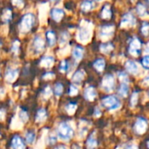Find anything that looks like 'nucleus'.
Here are the masks:
<instances>
[{
  "label": "nucleus",
  "instance_id": "1",
  "mask_svg": "<svg viewBox=\"0 0 149 149\" xmlns=\"http://www.w3.org/2000/svg\"><path fill=\"white\" fill-rule=\"evenodd\" d=\"M92 31H93V24L82 20L80 24V28L79 29V32L77 35V39L82 44H87L92 38Z\"/></svg>",
  "mask_w": 149,
  "mask_h": 149
},
{
  "label": "nucleus",
  "instance_id": "2",
  "mask_svg": "<svg viewBox=\"0 0 149 149\" xmlns=\"http://www.w3.org/2000/svg\"><path fill=\"white\" fill-rule=\"evenodd\" d=\"M58 136L63 141H69L73 136V129L67 122H63L58 128Z\"/></svg>",
  "mask_w": 149,
  "mask_h": 149
},
{
  "label": "nucleus",
  "instance_id": "3",
  "mask_svg": "<svg viewBox=\"0 0 149 149\" xmlns=\"http://www.w3.org/2000/svg\"><path fill=\"white\" fill-rule=\"evenodd\" d=\"M34 22H35V17H34L33 14H31V13L25 14L22 17V20H21L20 25H19L21 32L26 33V32L30 31L31 27L34 24Z\"/></svg>",
  "mask_w": 149,
  "mask_h": 149
},
{
  "label": "nucleus",
  "instance_id": "4",
  "mask_svg": "<svg viewBox=\"0 0 149 149\" xmlns=\"http://www.w3.org/2000/svg\"><path fill=\"white\" fill-rule=\"evenodd\" d=\"M102 105L107 110L113 111L120 107V102L119 99L115 96H107L102 100Z\"/></svg>",
  "mask_w": 149,
  "mask_h": 149
},
{
  "label": "nucleus",
  "instance_id": "5",
  "mask_svg": "<svg viewBox=\"0 0 149 149\" xmlns=\"http://www.w3.org/2000/svg\"><path fill=\"white\" fill-rule=\"evenodd\" d=\"M115 86V79L114 77L111 74H107L104 77L102 83H101V87L103 88L104 91L110 93L114 89Z\"/></svg>",
  "mask_w": 149,
  "mask_h": 149
},
{
  "label": "nucleus",
  "instance_id": "6",
  "mask_svg": "<svg viewBox=\"0 0 149 149\" xmlns=\"http://www.w3.org/2000/svg\"><path fill=\"white\" fill-rule=\"evenodd\" d=\"M141 43L140 39L137 38H134L129 45V53L131 55L136 57V56L140 55V53L141 52Z\"/></svg>",
  "mask_w": 149,
  "mask_h": 149
},
{
  "label": "nucleus",
  "instance_id": "7",
  "mask_svg": "<svg viewBox=\"0 0 149 149\" xmlns=\"http://www.w3.org/2000/svg\"><path fill=\"white\" fill-rule=\"evenodd\" d=\"M136 24V18L132 13H127L123 16L121 22H120V27H132Z\"/></svg>",
  "mask_w": 149,
  "mask_h": 149
},
{
  "label": "nucleus",
  "instance_id": "8",
  "mask_svg": "<svg viewBox=\"0 0 149 149\" xmlns=\"http://www.w3.org/2000/svg\"><path fill=\"white\" fill-rule=\"evenodd\" d=\"M113 32H114V27L113 26H112V25L103 26L100 30V38L103 41L107 40L113 36Z\"/></svg>",
  "mask_w": 149,
  "mask_h": 149
},
{
  "label": "nucleus",
  "instance_id": "9",
  "mask_svg": "<svg viewBox=\"0 0 149 149\" xmlns=\"http://www.w3.org/2000/svg\"><path fill=\"white\" fill-rule=\"evenodd\" d=\"M148 128V121L144 118H139L134 125V131L138 134H143Z\"/></svg>",
  "mask_w": 149,
  "mask_h": 149
},
{
  "label": "nucleus",
  "instance_id": "10",
  "mask_svg": "<svg viewBox=\"0 0 149 149\" xmlns=\"http://www.w3.org/2000/svg\"><path fill=\"white\" fill-rule=\"evenodd\" d=\"M33 47L37 53H40L45 49V40L40 36H36L33 39Z\"/></svg>",
  "mask_w": 149,
  "mask_h": 149
},
{
  "label": "nucleus",
  "instance_id": "11",
  "mask_svg": "<svg viewBox=\"0 0 149 149\" xmlns=\"http://www.w3.org/2000/svg\"><path fill=\"white\" fill-rule=\"evenodd\" d=\"M126 69L127 70L128 72H130L131 74H134V75L138 74L140 72V68H139L138 64L135 63L134 61H132V60H128L126 63Z\"/></svg>",
  "mask_w": 149,
  "mask_h": 149
},
{
  "label": "nucleus",
  "instance_id": "12",
  "mask_svg": "<svg viewBox=\"0 0 149 149\" xmlns=\"http://www.w3.org/2000/svg\"><path fill=\"white\" fill-rule=\"evenodd\" d=\"M18 72H19L18 69H12V68L9 69L5 73V79L10 83L14 82L18 76Z\"/></svg>",
  "mask_w": 149,
  "mask_h": 149
},
{
  "label": "nucleus",
  "instance_id": "13",
  "mask_svg": "<svg viewBox=\"0 0 149 149\" xmlns=\"http://www.w3.org/2000/svg\"><path fill=\"white\" fill-rule=\"evenodd\" d=\"M64 10L61 8H53L51 10V17H52L53 20L58 22L62 19V17H64Z\"/></svg>",
  "mask_w": 149,
  "mask_h": 149
},
{
  "label": "nucleus",
  "instance_id": "14",
  "mask_svg": "<svg viewBox=\"0 0 149 149\" xmlns=\"http://www.w3.org/2000/svg\"><path fill=\"white\" fill-rule=\"evenodd\" d=\"M84 96H85L86 100H87L89 101H93L97 97V92L93 86H88L85 90Z\"/></svg>",
  "mask_w": 149,
  "mask_h": 149
},
{
  "label": "nucleus",
  "instance_id": "15",
  "mask_svg": "<svg viewBox=\"0 0 149 149\" xmlns=\"http://www.w3.org/2000/svg\"><path fill=\"white\" fill-rule=\"evenodd\" d=\"M12 149H25V144L19 136H14L11 141Z\"/></svg>",
  "mask_w": 149,
  "mask_h": 149
},
{
  "label": "nucleus",
  "instance_id": "16",
  "mask_svg": "<svg viewBox=\"0 0 149 149\" xmlns=\"http://www.w3.org/2000/svg\"><path fill=\"white\" fill-rule=\"evenodd\" d=\"M53 64H54V58L52 56H45L40 61L41 66L45 67V68L52 67Z\"/></svg>",
  "mask_w": 149,
  "mask_h": 149
},
{
  "label": "nucleus",
  "instance_id": "17",
  "mask_svg": "<svg viewBox=\"0 0 149 149\" xmlns=\"http://www.w3.org/2000/svg\"><path fill=\"white\" fill-rule=\"evenodd\" d=\"M48 7H49V5L47 3H44L39 6V19H40L41 23H44V21L46 18Z\"/></svg>",
  "mask_w": 149,
  "mask_h": 149
},
{
  "label": "nucleus",
  "instance_id": "18",
  "mask_svg": "<svg viewBox=\"0 0 149 149\" xmlns=\"http://www.w3.org/2000/svg\"><path fill=\"white\" fill-rule=\"evenodd\" d=\"M84 55V49L81 46H76L72 50V57L76 61H79L82 59Z\"/></svg>",
  "mask_w": 149,
  "mask_h": 149
},
{
  "label": "nucleus",
  "instance_id": "19",
  "mask_svg": "<svg viewBox=\"0 0 149 149\" xmlns=\"http://www.w3.org/2000/svg\"><path fill=\"white\" fill-rule=\"evenodd\" d=\"M94 8V2L93 0H84L80 5V9L84 12H87L92 10Z\"/></svg>",
  "mask_w": 149,
  "mask_h": 149
},
{
  "label": "nucleus",
  "instance_id": "20",
  "mask_svg": "<svg viewBox=\"0 0 149 149\" xmlns=\"http://www.w3.org/2000/svg\"><path fill=\"white\" fill-rule=\"evenodd\" d=\"M46 39H47V42H48V44H49V45L51 47H52V46H54L56 45L57 38H56L55 33L52 31H48L46 32Z\"/></svg>",
  "mask_w": 149,
  "mask_h": 149
},
{
  "label": "nucleus",
  "instance_id": "21",
  "mask_svg": "<svg viewBox=\"0 0 149 149\" xmlns=\"http://www.w3.org/2000/svg\"><path fill=\"white\" fill-rule=\"evenodd\" d=\"M84 77H85V72H84V71H83V70H79V71H77V72L73 74L72 79V81H73L74 83L79 84V83H81L82 80L84 79Z\"/></svg>",
  "mask_w": 149,
  "mask_h": 149
},
{
  "label": "nucleus",
  "instance_id": "22",
  "mask_svg": "<svg viewBox=\"0 0 149 149\" xmlns=\"http://www.w3.org/2000/svg\"><path fill=\"white\" fill-rule=\"evenodd\" d=\"M46 117H47V113H46V111L45 109L44 108H41L38 111L37 113V115H36V121L37 122H43L44 120H46Z\"/></svg>",
  "mask_w": 149,
  "mask_h": 149
},
{
  "label": "nucleus",
  "instance_id": "23",
  "mask_svg": "<svg viewBox=\"0 0 149 149\" xmlns=\"http://www.w3.org/2000/svg\"><path fill=\"white\" fill-rule=\"evenodd\" d=\"M136 10H137V13L139 14L140 17H143V18L148 17V13L147 8H146L142 3H139V4L137 5Z\"/></svg>",
  "mask_w": 149,
  "mask_h": 149
},
{
  "label": "nucleus",
  "instance_id": "24",
  "mask_svg": "<svg viewBox=\"0 0 149 149\" xmlns=\"http://www.w3.org/2000/svg\"><path fill=\"white\" fill-rule=\"evenodd\" d=\"M105 65H106V64H105V60H104L103 58H99V59H97V60L93 63L94 68H95L98 72H100L104 71Z\"/></svg>",
  "mask_w": 149,
  "mask_h": 149
},
{
  "label": "nucleus",
  "instance_id": "25",
  "mask_svg": "<svg viewBox=\"0 0 149 149\" xmlns=\"http://www.w3.org/2000/svg\"><path fill=\"white\" fill-rule=\"evenodd\" d=\"M100 16L102 18H105V19H109L112 17V11H111V8L109 5L104 6V8L102 9Z\"/></svg>",
  "mask_w": 149,
  "mask_h": 149
},
{
  "label": "nucleus",
  "instance_id": "26",
  "mask_svg": "<svg viewBox=\"0 0 149 149\" xmlns=\"http://www.w3.org/2000/svg\"><path fill=\"white\" fill-rule=\"evenodd\" d=\"M100 51L105 54H108L113 49V45L111 43H103L100 45Z\"/></svg>",
  "mask_w": 149,
  "mask_h": 149
},
{
  "label": "nucleus",
  "instance_id": "27",
  "mask_svg": "<svg viewBox=\"0 0 149 149\" xmlns=\"http://www.w3.org/2000/svg\"><path fill=\"white\" fill-rule=\"evenodd\" d=\"M128 91H129L128 85H127V83H122L121 86H120V89H119V94H120L121 97L125 98V97L127 96Z\"/></svg>",
  "mask_w": 149,
  "mask_h": 149
},
{
  "label": "nucleus",
  "instance_id": "28",
  "mask_svg": "<svg viewBox=\"0 0 149 149\" xmlns=\"http://www.w3.org/2000/svg\"><path fill=\"white\" fill-rule=\"evenodd\" d=\"M12 18V14H11V10L10 9H5L3 11L2 14V20L5 23L10 22Z\"/></svg>",
  "mask_w": 149,
  "mask_h": 149
},
{
  "label": "nucleus",
  "instance_id": "29",
  "mask_svg": "<svg viewBox=\"0 0 149 149\" xmlns=\"http://www.w3.org/2000/svg\"><path fill=\"white\" fill-rule=\"evenodd\" d=\"M35 138H36V134L32 130H30L25 134V141L28 144H32L35 141Z\"/></svg>",
  "mask_w": 149,
  "mask_h": 149
},
{
  "label": "nucleus",
  "instance_id": "30",
  "mask_svg": "<svg viewBox=\"0 0 149 149\" xmlns=\"http://www.w3.org/2000/svg\"><path fill=\"white\" fill-rule=\"evenodd\" d=\"M88 148L93 149L97 146V140L95 139V137H93V135H91L88 140H87V143H86Z\"/></svg>",
  "mask_w": 149,
  "mask_h": 149
},
{
  "label": "nucleus",
  "instance_id": "31",
  "mask_svg": "<svg viewBox=\"0 0 149 149\" xmlns=\"http://www.w3.org/2000/svg\"><path fill=\"white\" fill-rule=\"evenodd\" d=\"M54 93L57 97L60 96L63 93V86L61 83H57L54 87Z\"/></svg>",
  "mask_w": 149,
  "mask_h": 149
},
{
  "label": "nucleus",
  "instance_id": "32",
  "mask_svg": "<svg viewBox=\"0 0 149 149\" xmlns=\"http://www.w3.org/2000/svg\"><path fill=\"white\" fill-rule=\"evenodd\" d=\"M76 109H77V105H76V104H73V103H71V104H69V105H67V106L65 107L66 112H67L69 114H71V115L73 114V113H75Z\"/></svg>",
  "mask_w": 149,
  "mask_h": 149
},
{
  "label": "nucleus",
  "instance_id": "33",
  "mask_svg": "<svg viewBox=\"0 0 149 149\" xmlns=\"http://www.w3.org/2000/svg\"><path fill=\"white\" fill-rule=\"evenodd\" d=\"M69 39V35L66 32H63L60 35V45H65Z\"/></svg>",
  "mask_w": 149,
  "mask_h": 149
},
{
  "label": "nucleus",
  "instance_id": "34",
  "mask_svg": "<svg viewBox=\"0 0 149 149\" xmlns=\"http://www.w3.org/2000/svg\"><path fill=\"white\" fill-rule=\"evenodd\" d=\"M119 79H120V80L122 82V83H128V81H129V79H128V77H127V75L125 73V72H119Z\"/></svg>",
  "mask_w": 149,
  "mask_h": 149
},
{
  "label": "nucleus",
  "instance_id": "35",
  "mask_svg": "<svg viewBox=\"0 0 149 149\" xmlns=\"http://www.w3.org/2000/svg\"><path fill=\"white\" fill-rule=\"evenodd\" d=\"M60 71L62 72H65L68 69H69V64L66 61H62L60 64V67H59Z\"/></svg>",
  "mask_w": 149,
  "mask_h": 149
},
{
  "label": "nucleus",
  "instance_id": "36",
  "mask_svg": "<svg viewBox=\"0 0 149 149\" xmlns=\"http://www.w3.org/2000/svg\"><path fill=\"white\" fill-rule=\"evenodd\" d=\"M11 51L15 53V54H17L18 52H19V42L17 40V41H14L13 45H12V47H11Z\"/></svg>",
  "mask_w": 149,
  "mask_h": 149
},
{
  "label": "nucleus",
  "instance_id": "37",
  "mask_svg": "<svg viewBox=\"0 0 149 149\" xmlns=\"http://www.w3.org/2000/svg\"><path fill=\"white\" fill-rule=\"evenodd\" d=\"M148 24L147 22H144V24H142V27H141V32H142L145 36H148Z\"/></svg>",
  "mask_w": 149,
  "mask_h": 149
},
{
  "label": "nucleus",
  "instance_id": "38",
  "mask_svg": "<svg viewBox=\"0 0 149 149\" xmlns=\"http://www.w3.org/2000/svg\"><path fill=\"white\" fill-rule=\"evenodd\" d=\"M138 101V93H134L131 98V105L132 107H134L137 104Z\"/></svg>",
  "mask_w": 149,
  "mask_h": 149
},
{
  "label": "nucleus",
  "instance_id": "39",
  "mask_svg": "<svg viewBox=\"0 0 149 149\" xmlns=\"http://www.w3.org/2000/svg\"><path fill=\"white\" fill-rule=\"evenodd\" d=\"M69 94H70L71 96H75V95H77V94H78V88H77L75 86L72 85V86H70Z\"/></svg>",
  "mask_w": 149,
  "mask_h": 149
},
{
  "label": "nucleus",
  "instance_id": "40",
  "mask_svg": "<svg viewBox=\"0 0 149 149\" xmlns=\"http://www.w3.org/2000/svg\"><path fill=\"white\" fill-rule=\"evenodd\" d=\"M19 117H20L21 120H22L24 123H25V122L27 121V120H28V115H27V113H26L24 111H21V112H20Z\"/></svg>",
  "mask_w": 149,
  "mask_h": 149
},
{
  "label": "nucleus",
  "instance_id": "41",
  "mask_svg": "<svg viewBox=\"0 0 149 149\" xmlns=\"http://www.w3.org/2000/svg\"><path fill=\"white\" fill-rule=\"evenodd\" d=\"M142 65L146 68V69H148L149 66V57L148 55H146L143 58H142Z\"/></svg>",
  "mask_w": 149,
  "mask_h": 149
},
{
  "label": "nucleus",
  "instance_id": "42",
  "mask_svg": "<svg viewBox=\"0 0 149 149\" xmlns=\"http://www.w3.org/2000/svg\"><path fill=\"white\" fill-rule=\"evenodd\" d=\"M12 3L16 6H18V7H22L24 5V1L23 0H11Z\"/></svg>",
  "mask_w": 149,
  "mask_h": 149
},
{
  "label": "nucleus",
  "instance_id": "43",
  "mask_svg": "<svg viewBox=\"0 0 149 149\" xmlns=\"http://www.w3.org/2000/svg\"><path fill=\"white\" fill-rule=\"evenodd\" d=\"M51 94H52V90H51V88H50L49 86H47V87L45 89L44 95H45V98H49V97L51 96Z\"/></svg>",
  "mask_w": 149,
  "mask_h": 149
},
{
  "label": "nucleus",
  "instance_id": "44",
  "mask_svg": "<svg viewBox=\"0 0 149 149\" xmlns=\"http://www.w3.org/2000/svg\"><path fill=\"white\" fill-rule=\"evenodd\" d=\"M54 78V73L53 72H47L44 75V79H52Z\"/></svg>",
  "mask_w": 149,
  "mask_h": 149
},
{
  "label": "nucleus",
  "instance_id": "45",
  "mask_svg": "<svg viewBox=\"0 0 149 149\" xmlns=\"http://www.w3.org/2000/svg\"><path fill=\"white\" fill-rule=\"evenodd\" d=\"M4 116V111L3 110H0V120H2Z\"/></svg>",
  "mask_w": 149,
  "mask_h": 149
},
{
  "label": "nucleus",
  "instance_id": "46",
  "mask_svg": "<svg viewBox=\"0 0 149 149\" xmlns=\"http://www.w3.org/2000/svg\"><path fill=\"white\" fill-rule=\"evenodd\" d=\"M126 149H138V148H137V147H136V146H134V145H130V146H128V147H127Z\"/></svg>",
  "mask_w": 149,
  "mask_h": 149
},
{
  "label": "nucleus",
  "instance_id": "47",
  "mask_svg": "<svg viewBox=\"0 0 149 149\" xmlns=\"http://www.w3.org/2000/svg\"><path fill=\"white\" fill-rule=\"evenodd\" d=\"M100 114H101L100 111H99V109L96 108V109H95V115H96V116H100Z\"/></svg>",
  "mask_w": 149,
  "mask_h": 149
},
{
  "label": "nucleus",
  "instance_id": "48",
  "mask_svg": "<svg viewBox=\"0 0 149 149\" xmlns=\"http://www.w3.org/2000/svg\"><path fill=\"white\" fill-rule=\"evenodd\" d=\"M56 149H67V148H66L65 146H58V147Z\"/></svg>",
  "mask_w": 149,
  "mask_h": 149
},
{
  "label": "nucleus",
  "instance_id": "49",
  "mask_svg": "<svg viewBox=\"0 0 149 149\" xmlns=\"http://www.w3.org/2000/svg\"><path fill=\"white\" fill-rule=\"evenodd\" d=\"M52 2H56V1H59V0H51Z\"/></svg>",
  "mask_w": 149,
  "mask_h": 149
},
{
  "label": "nucleus",
  "instance_id": "50",
  "mask_svg": "<svg viewBox=\"0 0 149 149\" xmlns=\"http://www.w3.org/2000/svg\"><path fill=\"white\" fill-rule=\"evenodd\" d=\"M97 1H102V0H97Z\"/></svg>",
  "mask_w": 149,
  "mask_h": 149
},
{
  "label": "nucleus",
  "instance_id": "51",
  "mask_svg": "<svg viewBox=\"0 0 149 149\" xmlns=\"http://www.w3.org/2000/svg\"><path fill=\"white\" fill-rule=\"evenodd\" d=\"M0 46H1V42H0Z\"/></svg>",
  "mask_w": 149,
  "mask_h": 149
}]
</instances>
